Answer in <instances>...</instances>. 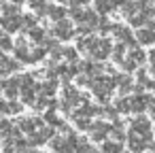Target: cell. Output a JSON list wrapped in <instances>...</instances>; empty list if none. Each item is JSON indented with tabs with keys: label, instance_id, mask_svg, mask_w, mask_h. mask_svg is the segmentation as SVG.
<instances>
[{
	"label": "cell",
	"instance_id": "603a6c76",
	"mask_svg": "<svg viewBox=\"0 0 155 153\" xmlns=\"http://www.w3.org/2000/svg\"><path fill=\"white\" fill-rule=\"evenodd\" d=\"M9 113V104L5 100H0V115H7Z\"/></svg>",
	"mask_w": 155,
	"mask_h": 153
},
{
	"label": "cell",
	"instance_id": "d4e9b609",
	"mask_svg": "<svg viewBox=\"0 0 155 153\" xmlns=\"http://www.w3.org/2000/svg\"><path fill=\"white\" fill-rule=\"evenodd\" d=\"M11 2H13V5H21V2H24V0H11Z\"/></svg>",
	"mask_w": 155,
	"mask_h": 153
},
{
	"label": "cell",
	"instance_id": "484cf974",
	"mask_svg": "<svg viewBox=\"0 0 155 153\" xmlns=\"http://www.w3.org/2000/svg\"><path fill=\"white\" fill-rule=\"evenodd\" d=\"M32 153H43V151H32Z\"/></svg>",
	"mask_w": 155,
	"mask_h": 153
},
{
	"label": "cell",
	"instance_id": "4fadbf2b",
	"mask_svg": "<svg viewBox=\"0 0 155 153\" xmlns=\"http://www.w3.org/2000/svg\"><path fill=\"white\" fill-rule=\"evenodd\" d=\"M94 5H96L98 13H108L113 9V0H94Z\"/></svg>",
	"mask_w": 155,
	"mask_h": 153
},
{
	"label": "cell",
	"instance_id": "7402d4cb",
	"mask_svg": "<svg viewBox=\"0 0 155 153\" xmlns=\"http://www.w3.org/2000/svg\"><path fill=\"white\" fill-rule=\"evenodd\" d=\"M77 83H79V85H89V77H87V75H83V77H77Z\"/></svg>",
	"mask_w": 155,
	"mask_h": 153
},
{
	"label": "cell",
	"instance_id": "3957f363",
	"mask_svg": "<svg viewBox=\"0 0 155 153\" xmlns=\"http://www.w3.org/2000/svg\"><path fill=\"white\" fill-rule=\"evenodd\" d=\"M17 128L21 132H26V134H34L38 128H43V121L38 117H21L19 123H17Z\"/></svg>",
	"mask_w": 155,
	"mask_h": 153
},
{
	"label": "cell",
	"instance_id": "277c9868",
	"mask_svg": "<svg viewBox=\"0 0 155 153\" xmlns=\"http://www.w3.org/2000/svg\"><path fill=\"white\" fill-rule=\"evenodd\" d=\"M51 149L55 151V153H72V145L68 142V138H64V136H55L53 140H51Z\"/></svg>",
	"mask_w": 155,
	"mask_h": 153
},
{
	"label": "cell",
	"instance_id": "cb8c5ba5",
	"mask_svg": "<svg viewBox=\"0 0 155 153\" xmlns=\"http://www.w3.org/2000/svg\"><path fill=\"white\" fill-rule=\"evenodd\" d=\"M2 91H5V83H2V81H0V94H2Z\"/></svg>",
	"mask_w": 155,
	"mask_h": 153
},
{
	"label": "cell",
	"instance_id": "d6986e66",
	"mask_svg": "<svg viewBox=\"0 0 155 153\" xmlns=\"http://www.w3.org/2000/svg\"><path fill=\"white\" fill-rule=\"evenodd\" d=\"M11 47H13V41H11L7 34L0 32V49H11Z\"/></svg>",
	"mask_w": 155,
	"mask_h": 153
},
{
	"label": "cell",
	"instance_id": "7c38bea8",
	"mask_svg": "<svg viewBox=\"0 0 155 153\" xmlns=\"http://www.w3.org/2000/svg\"><path fill=\"white\" fill-rule=\"evenodd\" d=\"M21 28L26 32H30L32 28H36V17L34 15H21Z\"/></svg>",
	"mask_w": 155,
	"mask_h": 153
},
{
	"label": "cell",
	"instance_id": "9c48e42d",
	"mask_svg": "<svg viewBox=\"0 0 155 153\" xmlns=\"http://www.w3.org/2000/svg\"><path fill=\"white\" fill-rule=\"evenodd\" d=\"M89 132H91V138L94 140H104V136L108 132V125L106 123H91Z\"/></svg>",
	"mask_w": 155,
	"mask_h": 153
},
{
	"label": "cell",
	"instance_id": "52a82bcc",
	"mask_svg": "<svg viewBox=\"0 0 155 153\" xmlns=\"http://www.w3.org/2000/svg\"><path fill=\"white\" fill-rule=\"evenodd\" d=\"M51 136H53V130L51 128H38L34 134H30V142L32 145H41V142L49 140Z\"/></svg>",
	"mask_w": 155,
	"mask_h": 153
},
{
	"label": "cell",
	"instance_id": "4316f807",
	"mask_svg": "<svg viewBox=\"0 0 155 153\" xmlns=\"http://www.w3.org/2000/svg\"><path fill=\"white\" fill-rule=\"evenodd\" d=\"M0 136H2V134H0Z\"/></svg>",
	"mask_w": 155,
	"mask_h": 153
},
{
	"label": "cell",
	"instance_id": "6da1fadb",
	"mask_svg": "<svg viewBox=\"0 0 155 153\" xmlns=\"http://www.w3.org/2000/svg\"><path fill=\"white\" fill-rule=\"evenodd\" d=\"M89 53L96 60H104L110 53V43L106 38H94L91 36V45H89Z\"/></svg>",
	"mask_w": 155,
	"mask_h": 153
},
{
	"label": "cell",
	"instance_id": "8992f818",
	"mask_svg": "<svg viewBox=\"0 0 155 153\" xmlns=\"http://www.w3.org/2000/svg\"><path fill=\"white\" fill-rule=\"evenodd\" d=\"M0 26H2L7 32H17L21 28V15L19 17H7V15H2V17H0Z\"/></svg>",
	"mask_w": 155,
	"mask_h": 153
},
{
	"label": "cell",
	"instance_id": "9a60e30c",
	"mask_svg": "<svg viewBox=\"0 0 155 153\" xmlns=\"http://www.w3.org/2000/svg\"><path fill=\"white\" fill-rule=\"evenodd\" d=\"M2 11H5L7 17H19V7L17 5H5Z\"/></svg>",
	"mask_w": 155,
	"mask_h": 153
},
{
	"label": "cell",
	"instance_id": "e0dca14e",
	"mask_svg": "<svg viewBox=\"0 0 155 153\" xmlns=\"http://www.w3.org/2000/svg\"><path fill=\"white\" fill-rule=\"evenodd\" d=\"M102 151L104 153H121V145L119 142H104L102 145Z\"/></svg>",
	"mask_w": 155,
	"mask_h": 153
},
{
	"label": "cell",
	"instance_id": "5bb4252c",
	"mask_svg": "<svg viewBox=\"0 0 155 153\" xmlns=\"http://www.w3.org/2000/svg\"><path fill=\"white\" fill-rule=\"evenodd\" d=\"M28 34H30V38H32V41H36V43H45V41H47V38H45V30H43V28H38V26H36V28H32Z\"/></svg>",
	"mask_w": 155,
	"mask_h": 153
},
{
	"label": "cell",
	"instance_id": "ac0fdd59",
	"mask_svg": "<svg viewBox=\"0 0 155 153\" xmlns=\"http://www.w3.org/2000/svg\"><path fill=\"white\" fill-rule=\"evenodd\" d=\"M62 58L68 60V62H74V60H77V49H74V47H66V49L62 51Z\"/></svg>",
	"mask_w": 155,
	"mask_h": 153
},
{
	"label": "cell",
	"instance_id": "5b68a950",
	"mask_svg": "<svg viewBox=\"0 0 155 153\" xmlns=\"http://www.w3.org/2000/svg\"><path fill=\"white\" fill-rule=\"evenodd\" d=\"M21 66H19V62H13V60H9L2 51H0V75H11L13 70H19Z\"/></svg>",
	"mask_w": 155,
	"mask_h": 153
},
{
	"label": "cell",
	"instance_id": "ffe728a7",
	"mask_svg": "<svg viewBox=\"0 0 155 153\" xmlns=\"http://www.w3.org/2000/svg\"><path fill=\"white\" fill-rule=\"evenodd\" d=\"M60 2L70 5V7H83V5H87V0H60Z\"/></svg>",
	"mask_w": 155,
	"mask_h": 153
},
{
	"label": "cell",
	"instance_id": "7a4b0ae2",
	"mask_svg": "<svg viewBox=\"0 0 155 153\" xmlns=\"http://www.w3.org/2000/svg\"><path fill=\"white\" fill-rule=\"evenodd\" d=\"M53 36H55V38H60V41H68V38H72V36H74L72 24H70V22H66V19L58 22V24L53 26Z\"/></svg>",
	"mask_w": 155,
	"mask_h": 153
},
{
	"label": "cell",
	"instance_id": "44dd1931",
	"mask_svg": "<svg viewBox=\"0 0 155 153\" xmlns=\"http://www.w3.org/2000/svg\"><path fill=\"white\" fill-rule=\"evenodd\" d=\"M9 113H21V104H17L15 100L9 102Z\"/></svg>",
	"mask_w": 155,
	"mask_h": 153
},
{
	"label": "cell",
	"instance_id": "2e32d148",
	"mask_svg": "<svg viewBox=\"0 0 155 153\" xmlns=\"http://www.w3.org/2000/svg\"><path fill=\"white\" fill-rule=\"evenodd\" d=\"M138 41H140V43H153V41H155V34H153L151 30H140V32H138Z\"/></svg>",
	"mask_w": 155,
	"mask_h": 153
},
{
	"label": "cell",
	"instance_id": "8fae6325",
	"mask_svg": "<svg viewBox=\"0 0 155 153\" xmlns=\"http://www.w3.org/2000/svg\"><path fill=\"white\" fill-rule=\"evenodd\" d=\"M28 5H30V9L36 11L38 15H45V13H47V7H49V5H45V0H28Z\"/></svg>",
	"mask_w": 155,
	"mask_h": 153
},
{
	"label": "cell",
	"instance_id": "30bf717a",
	"mask_svg": "<svg viewBox=\"0 0 155 153\" xmlns=\"http://www.w3.org/2000/svg\"><path fill=\"white\" fill-rule=\"evenodd\" d=\"M47 15L58 24V22H62L64 19V15H66V9L64 7H55V5H49L47 7Z\"/></svg>",
	"mask_w": 155,
	"mask_h": 153
},
{
	"label": "cell",
	"instance_id": "ba28073f",
	"mask_svg": "<svg viewBox=\"0 0 155 153\" xmlns=\"http://www.w3.org/2000/svg\"><path fill=\"white\" fill-rule=\"evenodd\" d=\"M19 128H15L13 125V121H9V119H2L0 121V134L2 136H11V138H17L19 136Z\"/></svg>",
	"mask_w": 155,
	"mask_h": 153
}]
</instances>
